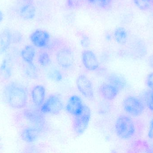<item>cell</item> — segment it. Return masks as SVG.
<instances>
[{
    "label": "cell",
    "instance_id": "obj_1",
    "mask_svg": "<svg viewBox=\"0 0 153 153\" xmlns=\"http://www.w3.org/2000/svg\"><path fill=\"white\" fill-rule=\"evenodd\" d=\"M4 99L13 108H23L28 103V94L24 86L20 84L11 82L6 84L3 89Z\"/></svg>",
    "mask_w": 153,
    "mask_h": 153
},
{
    "label": "cell",
    "instance_id": "obj_2",
    "mask_svg": "<svg viewBox=\"0 0 153 153\" xmlns=\"http://www.w3.org/2000/svg\"><path fill=\"white\" fill-rule=\"evenodd\" d=\"M115 131L117 136L124 140L133 137L136 132L134 123L132 119L126 115H121L115 122Z\"/></svg>",
    "mask_w": 153,
    "mask_h": 153
},
{
    "label": "cell",
    "instance_id": "obj_3",
    "mask_svg": "<svg viewBox=\"0 0 153 153\" xmlns=\"http://www.w3.org/2000/svg\"><path fill=\"white\" fill-rule=\"evenodd\" d=\"M91 118V111L90 108L84 104L82 113L74 116L73 120V128L76 134H82L88 127Z\"/></svg>",
    "mask_w": 153,
    "mask_h": 153
},
{
    "label": "cell",
    "instance_id": "obj_4",
    "mask_svg": "<svg viewBox=\"0 0 153 153\" xmlns=\"http://www.w3.org/2000/svg\"><path fill=\"white\" fill-rule=\"evenodd\" d=\"M63 104L58 95L52 94L40 107V111L44 114L58 115L62 110Z\"/></svg>",
    "mask_w": 153,
    "mask_h": 153
},
{
    "label": "cell",
    "instance_id": "obj_5",
    "mask_svg": "<svg viewBox=\"0 0 153 153\" xmlns=\"http://www.w3.org/2000/svg\"><path fill=\"white\" fill-rule=\"evenodd\" d=\"M123 107L127 113L134 116L142 115L145 110L143 102L134 96H128L124 100Z\"/></svg>",
    "mask_w": 153,
    "mask_h": 153
},
{
    "label": "cell",
    "instance_id": "obj_6",
    "mask_svg": "<svg viewBox=\"0 0 153 153\" xmlns=\"http://www.w3.org/2000/svg\"><path fill=\"white\" fill-rule=\"evenodd\" d=\"M76 85L79 92L87 99H94L93 85L90 79L83 74L80 75L76 78Z\"/></svg>",
    "mask_w": 153,
    "mask_h": 153
},
{
    "label": "cell",
    "instance_id": "obj_7",
    "mask_svg": "<svg viewBox=\"0 0 153 153\" xmlns=\"http://www.w3.org/2000/svg\"><path fill=\"white\" fill-rule=\"evenodd\" d=\"M56 60L60 67L65 69H70L74 63L73 51L69 47L61 49L56 53Z\"/></svg>",
    "mask_w": 153,
    "mask_h": 153
},
{
    "label": "cell",
    "instance_id": "obj_8",
    "mask_svg": "<svg viewBox=\"0 0 153 153\" xmlns=\"http://www.w3.org/2000/svg\"><path fill=\"white\" fill-rule=\"evenodd\" d=\"M30 39L35 46L39 48H45L49 44L50 36L48 31L38 29L32 32L30 36Z\"/></svg>",
    "mask_w": 153,
    "mask_h": 153
},
{
    "label": "cell",
    "instance_id": "obj_9",
    "mask_svg": "<svg viewBox=\"0 0 153 153\" xmlns=\"http://www.w3.org/2000/svg\"><path fill=\"white\" fill-rule=\"evenodd\" d=\"M23 115L25 118L33 126L39 128H43L45 125V119L40 112L35 110L29 109L24 110Z\"/></svg>",
    "mask_w": 153,
    "mask_h": 153
},
{
    "label": "cell",
    "instance_id": "obj_10",
    "mask_svg": "<svg viewBox=\"0 0 153 153\" xmlns=\"http://www.w3.org/2000/svg\"><path fill=\"white\" fill-rule=\"evenodd\" d=\"M82 62L87 70L94 71L99 67V62L95 54L91 50H85L82 55Z\"/></svg>",
    "mask_w": 153,
    "mask_h": 153
},
{
    "label": "cell",
    "instance_id": "obj_11",
    "mask_svg": "<svg viewBox=\"0 0 153 153\" xmlns=\"http://www.w3.org/2000/svg\"><path fill=\"white\" fill-rule=\"evenodd\" d=\"M84 104L80 97L77 95H73L68 100L66 106V110L69 114L76 116L82 113Z\"/></svg>",
    "mask_w": 153,
    "mask_h": 153
},
{
    "label": "cell",
    "instance_id": "obj_12",
    "mask_svg": "<svg viewBox=\"0 0 153 153\" xmlns=\"http://www.w3.org/2000/svg\"><path fill=\"white\" fill-rule=\"evenodd\" d=\"M46 95V90L43 85L38 84L32 88L31 97L32 102L35 106L40 107L43 105Z\"/></svg>",
    "mask_w": 153,
    "mask_h": 153
},
{
    "label": "cell",
    "instance_id": "obj_13",
    "mask_svg": "<svg viewBox=\"0 0 153 153\" xmlns=\"http://www.w3.org/2000/svg\"><path fill=\"white\" fill-rule=\"evenodd\" d=\"M120 90L117 87L109 83L104 84L100 86V92L102 97L106 100L114 99L119 93Z\"/></svg>",
    "mask_w": 153,
    "mask_h": 153
},
{
    "label": "cell",
    "instance_id": "obj_14",
    "mask_svg": "<svg viewBox=\"0 0 153 153\" xmlns=\"http://www.w3.org/2000/svg\"><path fill=\"white\" fill-rule=\"evenodd\" d=\"M19 13L21 18L25 20H30L35 18L36 10L33 3H20Z\"/></svg>",
    "mask_w": 153,
    "mask_h": 153
},
{
    "label": "cell",
    "instance_id": "obj_15",
    "mask_svg": "<svg viewBox=\"0 0 153 153\" xmlns=\"http://www.w3.org/2000/svg\"><path fill=\"white\" fill-rule=\"evenodd\" d=\"M40 130V128L33 125L25 128L22 131V138L27 143H34L38 138Z\"/></svg>",
    "mask_w": 153,
    "mask_h": 153
},
{
    "label": "cell",
    "instance_id": "obj_16",
    "mask_svg": "<svg viewBox=\"0 0 153 153\" xmlns=\"http://www.w3.org/2000/svg\"><path fill=\"white\" fill-rule=\"evenodd\" d=\"M36 54V49L32 45H27L24 47L20 53L21 57L26 63H33Z\"/></svg>",
    "mask_w": 153,
    "mask_h": 153
},
{
    "label": "cell",
    "instance_id": "obj_17",
    "mask_svg": "<svg viewBox=\"0 0 153 153\" xmlns=\"http://www.w3.org/2000/svg\"><path fill=\"white\" fill-rule=\"evenodd\" d=\"M108 83L118 88L120 90L126 88V82L123 77L116 73H111L108 77Z\"/></svg>",
    "mask_w": 153,
    "mask_h": 153
},
{
    "label": "cell",
    "instance_id": "obj_18",
    "mask_svg": "<svg viewBox=\"0 0 153 153\" xmlns=\"http://www.w3.org/2000/svg\"><path fill=\"white\" fill-rule=\"evenodd\" d=\"M128 37L127 31L123 27H119L114 31V38L119 44L121 45L126 44L127 41Z\"/></svg>",
    "mask_w": 153,
    "mask_h": 153
},
{
    "label": "cell",
    "instance_id": "obj_19",
    "mask_svg": "<svg viewBox=\"0 0 153 153\" xmlns=\"http://www.w3.org/2000/svg\"><path fill=\"white\" fill-rule=\"evenodd\" d=\"M12 70L6 60L3 61L0 66V78L3 80H8L11 76Z\"/></svg>",
    "mask_w": 153,
    "mask_h": 153
},
{
    "label": "cell",
    "instance_id": "obj_20",
    "mask_svg": "<svg viewBox=\"0 0 153 153\" xmlns=\"http://www.w3.org/2000/svg\"><path fill=\"white\" fill-rule=\"evenodd\" d=\"M24 72L28 77L30 79H36L38 77V70L34 63H26Z\"/></svg>",
    "mask_w": 153,
    "mask_h": 153
},
{
    "label": "cell",
    "instance_id": "obj_21",
    "mask_svg": "<svg viewBox=\"0 0 153 153\" xmlns=\"http://www.w3.org/2000/svg\"><path fill=\"white\" fill-rule=\"evenodd\" d=\"M135 5L142 10L146 11L151 8L152 0H133Z\"/></svg>",
    "mask_w": 153,
    "mask_h": 153
},
{
    "label": "cell",
    "instance_id": "obj_22",
    "mask_svg": "<svg viewBox=\"0 0 153 153\" xmlns=\"http://www.w3.org/2000/svg\"><path fill=\"white\" fill-rule=\"evenodd\" d=\"M38 62L40 65L45 67L51 64V57L47 52H43L39 55Z\"/></svg>",
    "mask_w": 153,
    "mask_h": 153
},
{
    "label": "cell",
    "instance_id": "obj_23",
    "mask_svg": "<svg viewBox=\"0 0 153 153\" xmlns=\"http://www.w3.org/2000/svg\"><path fill=\"white\" fill-rule=\"evenodd\" d=\"M48 75L50 78L55 82H60L62 80V73L57 69H52L49 72Z\"/></svg>",
    "mask_w": 153,
    "mask_h": 153
},
{
    "label": "cell",
    "instance_id": "obj_24",
    "mask_svg": "<svg viewBox=\"0 0 153 153\" xmlns=\"http://www.w3.org/2000/svg\"><path fill=\"white\" fill-rule=\"evenodd\" d=\"M82 0H67V5L69 8L74 9L78 7Z\"/></svg>",
    "mask_w": 153,
    "mask_h": 153
},
{
    "label": "cell",
    "instance_id": "obj_25",
    "mask_svg": "<svg viewBox=\"0 0 153 153\" xmlns=\"http://www.w3.org/2000/svg\"><path fill=\"white\" fill-rule=\"evenodd\" d=\"M112 0H98L99 5L102 8H108L111 4Z\"/></svg>",
    "mask_w": 153,
    "mask_h": 153
},
{
    "label": "cell",
    "instance_id": "obj_26",
    "mask_svg": "<svg viewBox=\"0 0 153 153\" xmlns=\"http://www.w3.org/2000/svg\"><path fill=\"white\" fill-rule=\"evenodd\" d=\"M146 81L147 86L153 91V72L151 73L147 76Z\"/></svg>",
    "mask_w": 153,
    "mask_h": 153
},
{
    "label": "cell",
    "instance_id": "obj_27",
    "mask_svg": "<svg viewBox=\"0 0 153 153\" xmlns=\"http://www.w3.org/2000/svg\"><path fill=\"white\" fill-rule=\"evenodd\" d=\"M81 44L83 47H88L90 45V40L89 37L86 36H83L81 40Z\"/></svg>",
    "mask_w": 153,
    "mask_h": 153
},
{
    "label": "cell",
    "instance_id": "obj_28",
    "mask_svg": "<svg viewBox=\"0 0 153 153\" xmlns=\"http://www.w3.org/2000/svg\"><path fill=\"white\" fill-rule=\"evenodd\" d=\"M147 106L149 109L153 112V91L147 100Z\"/></svg>",
    "mask_w": 153,
    "mask_h": 153
},
{
    "label": "cell",
    "instance_id": "obj_29",
    "mask_svg": "<svg viewBox=\"0 0 153 153\" xmlns=\"http://www.w3.org/2000/svg\"><path fill=\"white\" fill-rule=\"evenodd\" d=\"M148 137L151 139H153V119L151 121L148 132Z\"/></svg>",
    "mask_w": 153,
    "mask_h": 153
},
{
    "label": "cell",
    "instance_id": "obj_30",
    "mask_svg": "<svg viewBox=\"0 0 153 153\" xmlns=\"http://www.w3.org/2000/svg\"><path fill=\"white\" fill-rule=\"evenodd\" d=\"M149 63L150 66H151L152 67H153V55H152L151 57H150L149 60Z\"/></svg>",
    "mask_w": 153,
    "mask_h": 153
},
{
    "label": "cell",
    "instance_id": "obj_31",
    "mask_svg": "<svg viewBox=\"0 0 153 153\" xmlns=\"http://www.w3.org/2000/svg\"><path fill=\"white\" fill-rule=\"evenodd\" d=\"M90 3L94 4L98 2V0H87Z\"/></svg>",
    "mask_w": 153,
    "mask_h": 153
},
{
    "label": "cell",
    "instance_id": "obj_32",
    "mask_svg": "<svg viewBox=\"0 0 153 153\" xmlns=\"http://www.w3.org/2000/svg\"><path fill=\"white\" fill-rule=\"evenodd\" d=\"M3 19V14L0 11V22L2 21Z\"/></svg>",
    "mask_w": 153,
    "mask_h": 153
},
{
    "label": "cell",
    "instance_id": "obj_33",
    "mask_svg": "<svg viewBox=\"0 0 153 153\" xmlns=\"http://www.w3.org/2000/svg\"><path fill=\"white\" fill-rule=\"evenodd\" d=\"M152 3H153V0H152Z\"/></svg>",
    "mask_w": 153,
    "mask_h": 153
}]
</instances>
